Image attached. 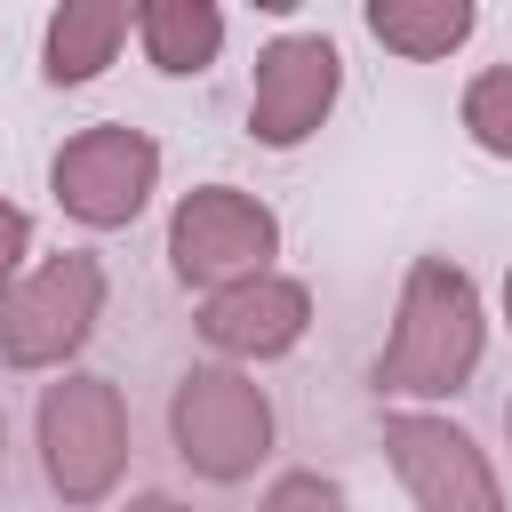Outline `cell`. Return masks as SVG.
I'll return each instance as SVG.
<instances>
[{
  "label": "cell",
  "mask_w": 512,
  "mask_h": 512,
  "mask_svg": "<svg viewBox=\"0 0 512 512\" xmlns=\"http://www.w3.org/2000/svg\"><path fill=\"white\" fill-rule=\"evenodd\" d=\"M480 352H488L480 280L448 256H416L408 280H400V312H392V336H384L368 384H376V400H400V408L448 400V392L472 384Z\"/></svg>",
  "instance_id": "obj_1"
},
{
  "label": "cell",
  "mask_w": 512,
  "mask_h": 512,
  "mask_svg": "<svg viewBox=\"0 0 512 512\" xmlns=\"http://www.w3.org/2000/svg\"><path fill=\"white\" fill-rule=\"evenodd\" d=\"M32 440H40V480L56 488V504L96 512L128 472V400H120V384L96 376V368H56V384L32 408Z\"/></svg>",
  "instance_id": "obj_2"
},
{
  "label": "cell",
  "mask_w": 512,
  "mask_h": 512,
  "mask_svg": "<svg viewBox=\"0 0 512 512\" xmlns=\"http://www.w3.org/2000/svg\"><path fill=\"white\" fill-rule=\"evenodd\" d=\"M168 440H176L184 472H200L216 488H240L272 456V392L232 360H200L168 392Z\"/></svg>",
  "instance_id": "obj_3"
},
{
  "label": "cell",
  "mask_w": 512,
  "mask_h": 512,
  "mask_svg": "<svg viewBox=\"0 0 512 512\" xmlns=\"http://www.w3.org/2000/svg\"><path fill=\"white\" fill-rule=\"evenodd\" d=\"M104 296H112L104 256H88V248L40 256V264L8 288V304H0V360H8L16 376H56V368H72L80 344L96 336V320H104Z\"/></svg>",
  "instance_id": "obj_4"
},
{
  "label": "cell",
  "mask_w": 512,
  "mask_h": 512,
  "mask_svg": "<svg viewBox=\"0 0 512 512\" xmlns=\"http://www.w3.org/2000/svg\"><path fill=\"white\" fill-rule=\"evenodd\" d=\"M272 256H280V216L240 184H192L168 216V272L192 296L272 272Z\"/></svg>",
  "instance_id": "obj_5"
},
{
  "label": "cell",
  "mask_w": 512,
  "mask_h": 512,
  "mask_svg": "<svg viewBox=\"0 0 512 512\" xmlns=\"http://www.w3.org/2000/svg\"><path fill=\"white\" fill-rule=\"evenodd\" d=\"M152 184H160V144H152L144 128H128V120H96V128L64 136L56 160H48L56 208H64L72 224H88V232L136 224L144 200H152Z\"/></svg>",
  "instance_id": "obj_6"
},
{
  "label": "cell",
  "mask_w": 512,
  "mask_h": 512,
  "mask_svg": "<svg viewBox=\"0 0 512 512\" xmlns=\"http://www.w3.org/2000/svg\"><path fill=\"white\" fill-rule=\"evenodd\" d=\"M384 456L416 512H512L488 448L440 408H384Z\"/></svg>",
  "instance_id": "obj_7"
},
{
  "label": "cell",
  "mask_w": 512,
  "mask_h": 512,
  "mask_svg": "<svg viewBox=\"0 0 512 512\" xmlns=\"http://www.w3.org/2000/svg\"><path fill=\"white\" fill-rule=\"evenodd\" d=\"M344 96V56L328 32H280L256 48V80H248V136L272 152H296L328 128Z\"/></svg>",
  "instance_id": "obj_8"
},
{
  "label": "cell",
  "mask_w": 512,
  "mask_h": 512,
  "mask_svg": "<svg viewBox=\"0 0 512 512\" xmlns=\"http://www.w3.org/2000/svg\"><path fill=\"white\" fill-rule=\"evenodd\" d=\"M304 328H312V288H304L296 272H248V280L200 296V336H208V352H224L232 368H256V360L296 352Z\"/></svg>",
  "instance_id": "obj_9"
},
{
  "label": "cell",
  "mask_w": 512,
  "mask_h": 512,
  "mask_svg": "<svg viewBox=\"0 0 512 512\" xmlns=\"http://www.w3.org/2000/svg\"><path fill=\"white\" fill-rule=\"evenodd\" d=\"M128 24H136V0H56V8H48V32H40V72H48V88H88V80L120 56Z\"/></svg>",
  "instance_id": "obj_10"
},
{
  "label": "cell",
  "mask_w": 512,
  "mask_h": 512,
  "mask_svg": "<svg viewBox=\"0 0 512 512\" xmlns=\"http://www.w3.org/2000/svg\"><path fill=\"white\" fill-rule=\"evenodd\" d=\"M136 40H144L152 72L192 80L224 56V8L216 0H136Z\"/></svg>",
  "instance_id": "obj_11"
},
{
  "label": "cell",
  "mask_w": 512,
  "mask_h": 512,
  "mask_svg": "<svg viewBox=\"0 0 512 512\" xmlns=\"http://www.w3.org/2000/svg\"><path fill=\"white\" fill-rule=\"evenodd\" d=\"M360 16H368V32H376V48H392V56H408V64H440V56H456V48L472 40L480 0H368Z\"/></svg>",
  "instance_id": "obj_12"
},
{
  "label": "cell",
  "mask_w": 512,
  "mask_h": 512,
  "mask_svg": "<svg viewBox=\"0 0 512 512\" xmlns=\"http://www.w3.org/2000/svg\"><path fill=\"white\" fill-rule=\"evenodd\" d=\"M464 136L488 152V160H512V64H488L464 80V104H456Z\"/></svg>",
  "instance_id": "obj_13"
},
{
  "label": "cell",
  "mask_w": 512,
  "mask_h": 512,
  "mask_svg": "<svg viewBox=\"0 0 512 512\" xmlns=\"http://www.w3.org/2000/svg\"><path fill=\"white\" fill-rule=\"evenodd\" d=\"M256 512H352V496H344L336 472H280Z\"/></svg>",
  "instance_id": "obj_14"
},
{
  "label": "cell",
  "mask_w": 512,
  "mask_h": 512,
  "mask_svg": "<svg viewBox=\"0 0 512 512\" xmlns=\"http://www.w3.org/2000/svg\"><path fill=\"white\" fill-rule=\"evenodd\" d=\"M24 256H32V216L0 192V304H8V288L24 280Z\"/></svg>",
  "instance_id": "obj_15"
},
{
  "label": "cell",
  "mask_w": 512,
  "mask_h": 512,
  "mask_svg": "<svg viewBox=\"0 0 512 512\" xmlns=\"http://www.w3.org/2000/svg\"><path fill=\"white\" fill-rule=\"evenodd\" d=\"M120 512H192V504H184V496H128Z\"/></svg>",
  "instance_id": "obj_16"
},
{
  "label": "cell",
  "mask_w": 512,
  "mask_h": 512,
  "mask_svg": "<svg viewBox=\"0 0 512 512\" xmlns=\"http://www.w3.org/2000/svg\"><path fill=\"white\" fill-rule=\"evenodd\" d=\"M248 8H264V16H296L304 0H248Z\"/></svg>",
  "instance_id": "obj_17"
},
{
  "label": "cell",
  "mask_w": 512,
  "mask_h": 512,
  "mask_svg": "<svg viewBox=\"0 0 512 512\" xmlns=\"http://www.w3.org/2000/svg\"><path fill=\"white\" fill-rule=\"evenodd\" d=\"M0 472H8V408H0Z\"/></svg>",
  "instance_id": "obj_18"
},
{
  "label": "cell",
  "mask_w": 512,
  "mask_h": 512,
  "mask_svg": "<svg viewBox=\"0 0 512 512\" xmlns=\"http://www.w3.org/2000/svg\"><path fill=\"white\" fill-rule=\"evenodd\" d=\"M504 320H512V264H504Z\"/></svg>",
  "instance_id": "obj_19"
},
{
  "label": "cell",
  "mask_w": 512,
  "mask_h": 512,
  "mask_svg": "<svg viewBox=\"0 0 512 512\" xmlns=\"http://www.w3.org/2000/svg\"><path fill=\"white\" fill-rule=\"evenodd\" d=\"M504 440H512V400H504Z\"/></svg>",
  "instance_id": "obj_20"
}]
</instances>
